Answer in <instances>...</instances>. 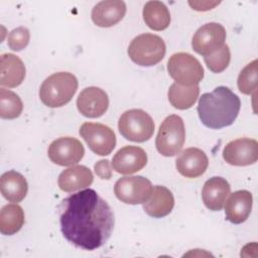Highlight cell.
<instances>
[{"label": "cell", "instance_id": "obj_16", "mask_svg": "<svg viewBox=\"0 0 258 258\" xmlns=\"http://www.w3.org/2000/svg\"><path fill=\"white\" fill-rule=\"evenodd\" d=\"M126 4L121 0L101 1L92 9L93 22L100 27H111L123 19L126 14Z\"/></svg>", "mask_w": 258, "mask_h": 258}, {"label": "cell", "instance_id": "obj_28", "mask_svg": "<svg viewBox=\"0 0 258 258\" xmlns=\"http://www.w3.org/2000/svg\"><path fill=\"white\" fill-rule=\"evenodd\" d=\"M204 60L210 71L216 74L222 73L228 68L231 60V52L229 46L227 44H224L221 48H219L212 54L205 56Z\"/></svg>", "mask_w": 258, "mask_h": 258}, {"label": "cell", "instance_id": "obj_30", "mask_svg": "<svg viewBox=\"0 0 258 258\" xmlns=\"http://www.w3.org/2000/svg\"><path fill=\"white\" fill-rule=\"evenodd\" d=\"M96 174L102 179H110L112 177V165L110 164L108 159L99 160L95 166Z\"/></svg>", "mask_w": 258, "mask_h": 258}, {"label": "cell", "instance_id": "obj_26", "mask_svg": "<svg viewBox=\"0 0 258 258\" xmlns=\"http://www.w3.org/2000/svg\"><path fill=\"white\" fill-rule=\"evenodd\" d=\"M23 104L19 96L4 88L0 89V116L3 119H15L20 116Z\"/></svg>", "mask_w": 258, "mask_h": 258}, {"label": "cell", "instance_id": "obj_6", "mask_svg": "<svg viewBox=\"0 0 258 258\" xmlns=\"http://www.w3.org/2000/svg\"><path fill=\"white\" fill-rule=\"evenodd\" d=\"M184 140L185 129L182 119L177 115H169L159 127L155 146L161 155L174 156L181 150Z\"/></svg>", "mask_w": 258, "mask_h": 258}, {"label": "cell", "instance_id": "obj_10", "mask_svg": "<svg viewBox=\"0 0 258 258\" xmlns=\"http://www.w3.org/2000/svg\"><path fill=\"white\" fill-rule=\"evenodd\" d=\"M226 29L217 22H209L201 26L192 36V49L204 56H208L225 44Z\"/></svg>", "mask_w": 258, "mask_h": 258}, {"label": "cell", "instance_id": "obj_15", "mask_svg": "<svg viewBox=\"0 0 258 258\" xmlns=\"http://www.w3.org/2000/svg\"><path fill=\"white\" fill-rule=\"evenodd\" d=\"M208 165L209 160L206 153L197 147L184 149L175 160L177 171L187 178H196L203 175Z\"/></svg>", "mask_w": 258, "mask_h": 258}, {"label": "cell", "instance_id": "obj_22", "mask_svg": "<svg viewBox=\"0 0 258 258\" xmlns=\"http://www.w3.org/2000/svg\"><path fill=\"white\" fill-rule=\"evenodd\" d=\"M0 189L2 196L7 201L17 204L26 197L28 184L21 173L15 170H9L1 175Z\"/></svg>", "mask_w": 258, "mask_h": 258}, {"label": "cell", "instance_id": "obj_7", "mask_svg": "<svg viewBox=\"0 0 258 258\" xmlns=\"http://www.w3.org/2000/svg\"><path fill=\"white\" fill-rule=\"evenodd\" d=\"M167 72L176 84L195 86L204 78V69L201 62L190 53L176 52L167 61Z\"/></svg>", "mask_w": 258, "mask_h": 258}, {"label": "cell", "instance_id": "obj_24", "mask_svg": "<svg viewBox=\"0 0 258 258\" xmlns=\"http://www.w3.org/2000/svg\"><path fill=\"white\" fill-rule=\"evenodd\" d=\"M200 94L199 85L195 86H181L173 83L168 89V101L178 110H186L194 106Z\"/></svg>", "mask_w": 258, "mask_h": 258}, {"label": "cell", "instance_id": "obj_3", "mask_svg": "<svg viewBox=\"0 0 258 258\" xmlns=\"http://www.w3.org/2000/svg\"><path fill=\"white\" fill-rule=\"evenodd\" d=\"M78 90L77 78L68 72H58L46 78L40 86V101L49 108L67 105Z\"/></svg>", "mask_w": 258, "mask_h": 258}, {"label": "cell", "instance_id": "obj_27", "mask_svg": "<svg viewBox=\"0 0 258 258\" xmlns=\"http://www.w3.org/2000/svg\"><path fill=\"white\" fill-rule=\"evenodd\" d=\"M238 89L245 95H252L256 92L257 83V59L249 62L239 74Z\"/></svg>", "mask_w": 258, "mask_h": 258}, {"label": "cell", "instance_id": "obj_17", "mask_svg": "<svg viewBox=\"0 0 258 258\" xmlns=\"http://www.w3.org/2000/svg\"><path fill=\"white\" fill-rule=\"evenodd\" d=\"M253 197L249 190L240 189L230 195L225 205V214L228 221L233 224L245 222L252 210Z\"/></svg>", "mask_w": 258, "mask_h": 258}, {"label": "cell", "instance_id": "obj_4", "mask_svg": "<svg viewBox=\"0 0 258 258\" xmlns=\"http://www.w3.org/2000/svg\"><path fill=\"white\" fill-rule=\"evenodd\" d=\"M165 51L163 39L152 33H143L134 37L127 50L131 60L141 67L157 64L164 57Z\"/></svg>", "mask_w": 258, "mask_h": 258}, {"label": "cell", "instance_id": "obj_23", "mask_svg": "<svg viewBox=\"0 0 258 258\" xmlns=\"http://www.w3.org/2000/svg\"><path fill=\"white\" fill-rule=\"evenodd\" d=\"M142 15L147 26L153 30L161 31L169 26L170 13L161 1H148L143 7Z\"/></svg>", "mask_w": 258, "mask_h": 258}, {"label": "cell", "instance_id": "obj_9", "mask_svg": "<svg viewBox=\"0 0 258 258\" xmlns=\"http://www.w3.org/2000/svg\"><path fill=\"white\" fill-rule=\"evenodd\" d=\"M79 133L89 148L98 155H108L116 146L114 131L104 124L85 122L81 125Z\"/></svg>", "mask_w": 258, "mask_h": 258}, {"label": "cell", "instance_id": "obj_8", "mask_svg": "<svg viewBox=\"0 0 258 258\" xmlns=\"http://www.w3.org/2000/svg\"><path fill=\"white\" fill-rule=\"evenodd\" d=\"M152 184L149 179L141 175L124 176L119 178L114 185V194L117 199L125 204H144L152 192Z\"/></svg>", "mask_w": 258, "mask_h": 258}, {"label": "cell", "instance_id": "obj_12", "mask_svg": "<svg viewBox=\"0 0 258 258\" xmlns=\"http://www.w3.org/2000/svg\"><path fill=\"white\" fill-rule=\"evenodd\" d=\"M223 158L231 165L246 166L258 159V142L251 138H239L230 141L223 150Z\"/></svg>", "mask_w": 258, "mask_h": 258}, {"label": "cell", "instance_id": "obj_5", "mask_svg": "<svg viewBox=\"0 0 258 258\" xmlns=\"http://www.w3.org/2000/svg\"><path fill=\"white\" fill-rule=\"evenodd\" d=\"M154 127L152 118L141 109L125 111L118 121V129L121 135L133 142L149 140L153 135Z\"/></svg>", "mask_w": 258, "mask_h": 258}, {"label": "cell", "instance_id": "obj_25", "mask_svg": "<svg viewBox=\"0 0 258 258\" xmlns=\"http://www.w3.org/2000/svg\"><path fill=\"white\" fill-rule=\"evenodd\" d=\"M24 224V212L17 204H9L0 212V232L3 235L16 234Z\"/></svg>", "mask_w": 258, "mask_h": 258}, {"label": "cell", "instance_id": "obj_18", "mask_svg": "<svg viewBox=\"0 0 258 258\" xmlns=\"http://www.w3.org/2000/svg\"><path fill=\"white\" fill-rule=\"evenodd\" d=\"M230 190L231 186L225 178L221 176H213L208 179L203 186V202L209 210L220 211L222 210Z\"/></svg>", "mask_w": 258, "mask_h": 258}, {"label": "cell", "instance_id": "obj_13", "mask_svg": "<svg viewBox=\"0 0 258 258\" xmlns=\"http://www.w3.org/2000/svg\"><path fill=\"white\" fill-rule=\"evenodd\" d=\"M109 107V98L105 91L98 87H88L78 96L77 108L87 118H98L105 114Z\"/></svg>", "mask_w": 258, "mask_h": 258}, {"label": "cell", "instance_id": "obj_29", "mask_svg": "<svg viewBox=\"0 0 258 258\" xmlns=\"http://www.w3.org/2000/svg\"><path fill=\"white\" fill-rule=\"evenodd\" d=\"M29 39H30L29 30L24 26H20V27L14 28L9 32L7 43L10 49L14 51H20L27 46Z\"/></svg>", "mask_w": 258, "mask_h": 258}, {"label": "cell", "instance_id": "obj_1", "mask_svg": "<svg viewBox=\"0 0 258 258\" xmlns=\"http://www.w3.org/2000/svg\"><path fill=\"white\" fill-rule=\"evenodd\" d=\"M114 223L112 209L95 189L86 188L62 201L60 231L81 249L93 251L102 247L111 237Z\"/></svg>", "mask_w": 258, "mask_h": 258}, {"label": "cell", "instance_id": "obj_2", "mask_svg": "<svg viewBox=\"0 0 258 258\" xmlns=\"http://www.w3.org/2000/svg\"><path fill=\"white\" fill-rule=\"evenodd\" d=\"M241 107L239 97L229 88L220 86L201 96L198 114L202 123L211 129L230 126L236 120Z\"/></svg>", "mask_w": 258, "mask_h": 258}, {"label": "cell", "instance_id": "obj_21", "mask_svg": "<svg viewBox=\"0 0 258 258\" xmlns=\"http://www.w3.org/2000/svg\"><path fill=\"white\" fill-rule=\"evenodd\" d=\"M93 179V173L87 166L75 165L60 172L57 183L61 190L73 192L91 185Z\"/></svg>", "mask_w": 258, "mask_h": 258}, {"label": "cell", "instance_id": "obj_11", "mask_svg": "<svg viewBox=\"0 0 258 258\" xmlns=\"http://www.w3.org/2000/svg\"><path fill=\"white\" fill-rule=\"evenodd\" d=\"M85 154L82 142L74 137H60L52 141L47 155L53 163L60 166H70L81 161Z\"/></svg>", "mask_w": 258, "mask_h": 258}, {"label": "cell", "instance_id": "obj_19", "mask_svg": "<svg viewBox=\"0 0 258 258\" xmlns=\"http://www.w3.org/2000/svg\"><path fill=\"white\" fill-rule=\"evenodd\" d=\"M174 198L171 191L163 185H155L151 196L143 204L144 212L152 218H163L173 209Z\"/></svg>", "mask_w": 258, "mask_h": 258}, {"label": "cell", "instance_id": "obj_20", "mask_svg": "<svg viewBox=\"0 0 258 258\" xmlns=\"http://www.w3.org/2000/svg\"><path fill=\"white\" fill-rule=\"evenodd\" d=\"M0 75L1 86L15 88L25 78V66L17 55L3 53L0 57Z\"/></svg>", "mask_w": 258, "mask_h": 258}, {"label": "cell", "instance_id": "obj_14", "mask_svg": "<svg viewBox=\"0 0 258 258\" xmlns=\"http://www.w3.org/2000/svg\"><path fill=\"white\" fill-rule=\"evenodd\" d=\"M147 163L146 152L138 146H124L120 148L112 159L113 169L121 174H132L141 170Z\"/></svg>", "mask_w": 258, "mask_h": 258}]
</instances>
